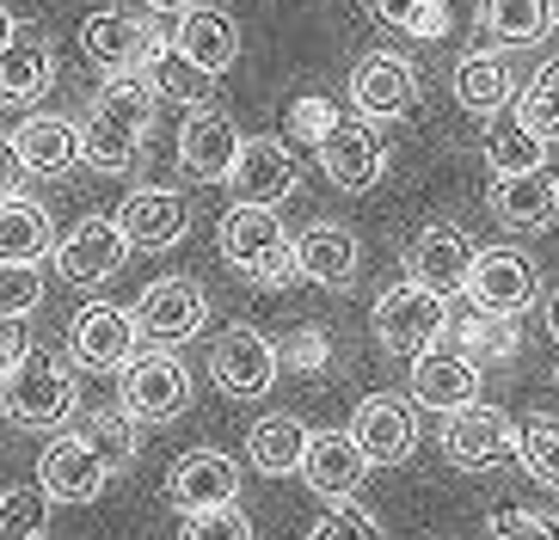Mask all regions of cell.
<instances>
[{"label":"cell","mask_w":559,"mask_h":540,"mask_svg":"<svg viewBox=\"0 0 559 540\" xmlns=\"http://www.w3.org/2000/svg\"><path fill=\"white\" fill-rule=\"evenodd\" d=\"M154 105L160 98H154L148 74H111L81 117V160L99 172H135L154 130Z\"/></svg>","instance_id":"obj_1"},{"label":"cell","mask_w":559,"mask_h":540,"mask_svg":"<svg viewBox=\"0 0 559 540\" xmlns=\"http://www.w3.org/2000/svg\"><path fill=\"white\" fill-rule=\"evenodd\" d=\"M215 245L234 271H247L252 289H289L296 283V245L283 233L277 209H259V203H234L215 228Z\"/></svg>","instance_id":"obj_2"},{"label":"cell","mask_w":559,"mask_h":540,"mask_svg":"<svg viewBox=\"0 0 559 540\" xmlns=\"http://www.w3.org/2000/svg\"><path fill=\"white\" fill-rule=\"evenodd\" d=\"M191 406V369H185L173 350H135L123 369H117V411H130L135 424H166Z\"/></svg>","instance_id":"obj_3"},{"label":"cell","mask_w":559,"mask_h":540,"mask_svg":"<svg viewBox=\"0 0 559 540\" xmlns=\"http://www.w3.org/2000/svg\"><path fill=\"white\" fill-rule=\"evenodd\" d=\"M0 411L19 430H56L74 411V375H68V362L32 344V357L19 362L13 375H7V387H0Z\"/></svg>","instance_id":"obj_4"},{"label":"cell","mask_w":559,"mask_h":540,"mask_svg":"<svg viewBox=\"0 0 559 540\" xmlns=\"http://www.w3.org/2000/svg\"><path fill=\"white\" fill-rule=\"evenodd\" d=\"M160 49H166L160 25L123 13V7H99V13L81 19V56L99 74H148L160 62Z\"/></svg>","instance_id":"obj_5"},{"label":"cell","mask_w":559,"mask_h":540,"mask_svg":"<svg viewBox=\"0 0 559 540\" xmlns=\"http://www.w3.org/2000/svg\"><path fill=\"white\" fill-rule=\"evenodd\" d=\"M467 301H474V313H492V320H516V313L535 308V295H542V271H535V259L528 252H516V245H492V252H474V264H467Z\"/></svg>","instance_id":"obj_6"},{"label":"cell","mask_w":559,"mask_h":540,"mask_svg":"<svg viewBox=\"0 0 559 540\" xmlns=\"http://www.w3.org/2000/svg\"><path fill=\"white\" fill-rule=\"evenodd\" d=\"M443 332H449V295L425 289V283H394L376 301V344L394 350V357H418Z\"/></svg>","instance_id":"obj_7"},{"label":"cell","mask_w":559,"mask_h":540,"mask_svg":"<svg viewBox=\"0 0 559 540\" xmlns=\"http://www.w3.org/2000/svg\"><path fill=\"white\" fill-rule=\"evenodd\" d=\"M135 332L148 344H160V350H179V344H191L203 326H210V295L198 289L191 277H160L148 283V289L135 295Z\"/></svg>","instance_id":"obj_8"},{"label":"cell","mask_w":559,"mask_h":540,"mask_svg":"<svg viewBox=\"0 0 559 540\" xmlns=\"http://www.w3.org/2000/svg\"><path fill=\"white\" fill-rule=\"evenodd\" d=\"M418 105V68L394 49H376L350 68V111L362 123H400Z\"/></svg>","instance_id":"obj_9"},{"label":"cell","mask_w":559,"mask_h":540,"mask_svg":"<svg viewBox=\"0 0 559 540\" xmlns=\"http://www.w3.org/2000/svg\"><path fill=\"white\" fill-rule=\"evenodd\" d=\"M142 350V332H135V313L117 308V301H93V308L74 313V326H68V362H81V369H123V362Z\"/></svg>","instance_id":"obj_10"},{"label":"cell","mask_w":559,"mask_h":540,"mask_svg":"<svg viewBox=\"0 0 559 540\" xmlns=\"http://www.w3.org/2000/svg\"><path fill=\"white\" fill-rule=\"evenodd\" d=\"M277 344L264 338L259 326H234L215 338L210 350V375L215 387L228 393V399H264V393L277 387Z\"/></svg>","instance_id":"obj_11"},{"label":"cell","mask_w":559,"mask_h":540,"mask_svg":"<svg viewBox=\"0 0 559 540\" xmlns=\"http://www.w3.org/2000/svg\"><path fill=\"white\" fill-rule=\"evenodd\" d=\"M105 479H111V467H105V455L81 436V430H62V436L37 455V491H44L50 504H93L105 491Z\"/></svg>","instance_id":"obj_12"},{"label":"cell","mask_w":559,"mask_h":540,"mask_svg":"<svg viewBox=\"0 0 559 540\" xmlns=\"http://www.w3.org/2000/svg\"><path fill=\"white\" fill-rule=\"evenodd\" d=\"M50 259H56V271H62V283L93 289V283H111L117 271H123L130 245H123V233H117L111 215H81V221L50 245Z\"/></svg>","instance_id":"obj_13"},{"label":"cell","mask_w":559,"mask_h":540,"mask_svg":"<svg viewBox=\"0 0 559 540\" xmlns=\"http://www.w3.org/2000/svg\"><path fill=\"white\" fill-rule=\"evenodd\" d=\"M313 147H320V172H326L338 191H369V184L388 172V147H381L376 123H362L357 111L332 117V130Z\"/></svg>","instance_id":"obj_14"},{"label":"cell","mask_w":559,"mask_h":540,"mask_svg":"<svg viewBox=\"0 0 559 540\" xmlns=\"http://www.w3.org/2000/svg\"><path fill=\"white\" fill-rule=\"evenodd\" d=\"M350 442L362 448L369 467H400L418 448V406L400 393H369L350 418Z\"/></svg>","instance_id":"obj_15"},{"label":"cell","mask_w":559,"mask_h":540,"mask_svg":"<svg viewBox=\"0 0 559 540\" xmlns=\"http://www.w3.org/2000/svg\"><path fill=\"white\" fill-rule=\"evenodd\" d=\"M117 233L130 252H166V245H179L185 228H191V203L179 191H166V184H142V191L123 196V209L111 215Z\"/></svg>","instance_id":"obj_16"},{"label":"cell","mask_w":559,"mask_h":540,"mask_svg":"<svg viewBox=\"0 0 559 540\" xmlns=\"http://www.w3.org/2000/svg\"><path fill=\"white\" fill-rule=\"evenodd\" d=\"M296 154L277 142V135H240V160H234L228 184L234 203H259V209H277L296 196Z\"/></svg>","instance_id":"obj_17"},{"label":"cell","mask_w":559,"mask_h":540,"mask_svg":"<svg viewBox=\"0 0 559 540\" xmlns=\"http://www.w3.org/2000/svg\"><path fill=\"white\" fill-rule=\"evenodd\" d=\"M166 497H173V509H185V516L240 504V460L222 455V448H191V455L173 460V473H166Z\"/></svg>","instance_id":"obj_18"},{"label":"cell","mask_w":559,"mask_h":540,"mask_svg":"<svg viewBox=\"0 0 559 540\" xmlns=\"http://www.w3.org/2000/svg\"><path fill=\"white\" fill-rule=\"evenodd\" d=\"M479 399V362L455 344H425L412 357V406H430V411H455V406H474Z\"/></svg>","instance_id":"obj_19"},{"label":"cell","mask_w":559,"mask_h":540,"mask_svg":"<svg viewBox=\"0 0 559 540\" xmlns=\"http://www.w3.org/2000/svg\"><path fill=\"white\" fill-rule=\"evenodd\" d=\"M166 44L179 49L191 68H203L210 81H215V74H228V68L240 62V25H234L228 7H210V0H191Z\"/></svg>","instance_id":"obj_20"},{"label":"cell","mask_w":559,"mask_h":540,"mask_svg":"<svg viewBox=\"0 0 559 540\" xmlns=\"http://www.w3.org/2000/svg\"><path fill=\"white\" fill-rule=\"evenodd\" d=\"M486 209H492L498 228L510 233H542L559 221V172L535 166V172H510V179H492L486 191Z\"/></svg>","instance_id":"obj_21"},{"label":"cell","mask_w":559,"mask_h":540,"mask_svg":"<svg viewBox=\"0 0 559 540\" xmlns=\"http://www.w3.org/2000/svg\"><path fill=\"white\" fill-rule=\"evenodd\" d=\"M443 455L455 460V467H467V473H479V467H492V460L510 455V436H516V424H510L498 406H455L443 411Z\"/></svg>","instance_id":"obj_22"},{"label":"cell","mask_w":559,"mask_h":540,"mask_svg":"<svg viewBox=\"0 0 559 540\" xmlns=\"http://www.w3.org/2000/svg\"><path fill=\"white\" fill-rule=\"evenodd\" d=\"M234 160H240V130H234L222 111H185V130H179V166L185 179L198 184H228Z\"/></svg>","instance_id":"obj_23"},{"label":"cell","mask_w":559,"mask_h":540,"mask_svg":"<svg viewBox=\"0 0 559 540\" xmlns=\"http://www.w3.org/2000/svg\"><path fill=\"white\" fill-rule=\"evenodd\" d=\"M13 147H19V166L32 179H68L81 166V123L62 111H32L13 130Z\"/></svg>","instance_id":"obj_24"},{"label":"cell","mask_w":559,"mask_h":540,"mask_svg":"<svg viewBox=\"0 0 559 540\" xmlns=\"http://www.w3.org/2000/svg\"><path fill=\"white\" fill-rule=\"evenodd\" d=\"M50 86H56V49H50V37L19 25V32L0 44V105L32 111Z\"/></svg>","instance_id":"obj_25"},{"label":"cell","mask_w":559,"mask_h":540,"mask_svg":"<svg viewBox=\"0 0 559 540\" xmlns=\"http://www.w3.org/2000/svg\"><path fill=\"white\" fill-rule=\"evenodd\" d=\"M289 245H296V277L320 283V289H350V283H357L362 245L345 221H313V228H301Z\"/></svg>","instance_id":"obj_26"},{"label":"cell","mask_w":559,"mask_h":540,"mask_svg":"<svg viewBox=\"0 0 559 540\" xmlns=\"http://www.w3.org/2000/svg\"><path fill=\"white\" fill-rule=\"evenodd\" d=\"M296 473L308 479V491H320L326 504H345V497H357L362 479H369V460H362V448L350 442V430H320V436H308V455H301Z\"/></svg>","instance_id":"obj_27"},{"label":"cell","mask_w":559,"mask_h":540,"mask_svg":"<svg viewBox=\"0 0 559 540\" xmlns=\"http://www.w3.org/2000/svg\"><path fill=\"white\" fill-rule=\"evenodd\" d=\"M467 264H474V240H467L455 221H430L406 252L412 283H425V289H437V295H455L461 283H467Z\"/></svg>","instance_id":"obj_28"},{"label":"cell","mask_w":559,"mask_h":540,"mask_svg":"<svg viewBox=\"0 0 559 540\" xmlns=\"http://www.w3.org/2000/svg\"><path fill=\"white\" fill-rule=\"evenodd\" d=\"M50 209L32 196H0V264H37L50 259Z\"/></svg>","instance_id":"obj_29"},{"label":"cell","mask_w":559,"mask_h":540,"mask_svg":"<svg viewBox=\"0 0 559 540\" xmlns=\"http://www.w3.org/2000/svg\"><path fill=\"white\" fill-rule=\"evenodd\" d=\"M301 455H308V424H301L296 411H271V418H259V424L247 430V460L259 467V473H296Z\"/></svg>","instance_id":"obj_30"},{"label":"cell","mask_w":559,"mask_h":540,"mask_svg":"<svg viewBox=\"0 0 559 540\" xmlns=\"http://www.w3.org/2000/svg\"><path fill=\"white\" fill-rule=\"evenodd\" d=\"M455 105L474 117H498L510 105V62L492 49H474L455 62Z\"/></svg>","instance_id":"obj_31"},{"label":"cell","mask_w":559,"mask_h":540,"mask_svg":"<svg viewBox=\"0 0 559 540\" xmlns=\"http://www.w3.org/2000/svg\"><path fill=\"white\" fill-rule=\"evenodd\" d=\"M479 32L504 49H523V44H542L554 32V0H479Z\"/></svg>","instance_id":"obj_32"},{"label":"cell","mask_w":559,"mask_h":540,"mask_svg":"<svg viewBox=\"0 0 559 540\" xmlns=\"http://www.w3.org/2000/svg\"><path fill=\"white\" fill-rule=\"evenodd\" d=\"M510 448H516L528 479H542V485L559 491V418L554 411H528L523 424H516V436H510Z\"/></svg>","instance_id":"obj_33"},{"label":"cell","mask_w":559,"mask_h":540,"mask_svg":"<svg viewBox=\"0 0 559 540\" xmlns=\"http://www.w3.org/2000/svg\"><path fill=\"white\" fill-rule=\"evenodd\" d=\"M148 86H154V98H173V105H185V111H203V105H210V93H215L210 74H203V68H191L173 44H166L160 62L148 68Z\"/></svg>","instance_id":"obj_34"},{"label":"cell","mask_w":559,"mask_h":540,"mask_svg":"<svg viewBox=\"0 0 559 540\" xmlns=\"http://www.w3.org/2000/svg\"><path fill=\"white\" fill-rule=\"evenodd\" d=\"M516 123H523V130H535L542 142H554V135H559V56L535 68V74H528V86L516 93Z\"/></svg>","instance_id":"obj_35"},{"label":"cell","mask_w":559,"mask_h":540,"mask_svg":"<svg viewBox=\"0 0 559 540\" xmlns=\"http://www.w3.org/2000/svg\"><path fill=\"white\" fill-rule=\"evenodd\" d=\"M486 166H492V179L535 172V166H547V142L535 130H523V123H498V130L486 135Z\"/></svg>","instance_id":"obj_36"},{"label":"cell","mask_w":559,"mask_h":540,"mask_svg":"<svg viewBox=\"0 0 559 540\" xmlns=\"http://www.w3.org/2000/svg\"><path fill=\"white\" fill-rule=\"evenodd\" d=\"M381 32H406V37H443L449 32V7L443 0H369Z\"/></svg>","instance_id":"obj_37"},{"label":"cell","mask_w":559,"mask_h":540,"mask_svg":"<svg viewBox=\"0 0 559 540\" xmlns=\"http://www.w3.org/2000/svg\"><path fill=\"white\" fill-rule=\"evenodd\" d=\"M81 436H86V442H93V448L105 455L111 479H117V473H123V467L135 460V418H130V411H99V418H86V424H81Z\"/></svg>","instance_id":"obj_38"},{"label":"cell","mask_w":559,"mask_h":540,"mask_svg":"<svg viewBox=\"0 0 559 540\" xmlns=\"http://www.w3.org/2000/svg\"><path fill=\"white\" fill-rule=\"evenodd\" d=\"M44 308V271L37 264H0V320H32Z\"/></svg>","instance_id":"obj_39"},{"label":"cell","mask_w":559,"mask_h":540,"mask_svg":"<svg viewBox=\"0 0 559 540\" xmlns=\"http://www.w3.org/2000/svg\"><path fill=\"white\" fill-rule=\"evenodd\" d=\"M449 326H455V320H449ZM455 350H467V357H510V350H516V332L504 326V320H492V313H479V320H461L455 326Z\"/></svg>","instance_id":"obj_40"},{"label":"cell","mask_w":559,"mask_h":540,"mask_svg":"<svg viewBox=\"0 0 559 540\" xmlns=\"http://www.w3.org/2000/svg\"><path fill=\"white\" fill-rule=\"evenodd\" d=\"M179 540H259V535H252V516L240 504H222V509H198L179 528Z\"/></svg>","instance_id":"obj_41"},{"label":"cell","mask_w":559,"mask_h":540,"mask_svg":"<svg viewBox=\"0 0 559 540\" xmlns=\"http://www.w3.org/2000/svg\"><path fill=\"white\" fill-rule=\"evenodd\" d=\"M308 540H388V535H381V523L369 516V509L345 497V504H332L326 516L313 523V535H308Z\"/></svg>","instance_id":"obj_42"},{"label":"cell","mask_w":559,"mask_h":540,"mask_svg":"<svg viewBox=\"0 0 559 540\" xmlns=\"http://www.w3.org/2000/svg\"><path fill=\"white\" fill-rule=\"evenodd\" d=\"M44 535V491H7L0 497V540H37Z\"/></svg>","instance_id":"obj_43"},{"label":"cell","mask_w":559,"mask_h":540,"mask_svg":"<svg viewBox=\"0 0 559 540\" xmlns=\"http://www.w3.org/2000/svg\"><path fill=\"white\" fill-rule=\"evenodd\" d=\"M492 540H559V523L547 509H498Z\"/></svg>","instance_id":"obj_44"},{"label":"cell","mask_w":559,"mask_h":540,"mask_svg":"<svg viewBox=\"0 0 559 540\" xmlns=\"http://www.w3.org/2000/svg\"><path fill=\"white\" fill-rule=\"evenodd\" d=\"M25 357H32V332H25V320H0V387H7V375H13Z\"/></svg>","instance_id":"obj_45"},{"label":"cell","mask_w":559,"mask_h":540,"mask_svg":"<svg viewBox=\"0 0 559 540\" xmlns=\"http://www.w3.org/2000/svg\"><path fill=\"white\" fill-rule=\"evenodd\" d=\"M289 123H296V135H313V142H320V135L332 130V105L326 98H301L296 111H289Z\"/></svg>","instance_id":"obj_46"},{"label":"cell","mask_w":559,"mask_h":540,"mask_svg":"<svg viewBox=\"0 0 559 540\" xmlns=\"http://www.w3.org/2000/svg\"><path fill=\"white\" fill-rule=\"evenodd\" d=\"M19 184H25L19 147H13V135H0V196H19Z\"/></svg>","instance_id":"obj_47"},{"label":"cell","mask_w":559,"mask_h":540,"mask_svg":"<svg viewBox=\"0 0 559 540\" xmlns=\"http://www.w3.org/2000/svg\"><path fill=\"white\" fill-rule=\"evenodd\" d=\"M296 362H301V369H320V362H326V344L313 338V332H308V338H296Z\"/></svg>","instance_id":"obj_48"},{"label":"cell","mask_w":559,"mask_h":540,"mask_svg":"<svg viewBox=\"0 0 559 540\" xmlns=\"http://www.w3.org/2000/svg\"><path fill=\"white\" fill-rule=\"evenodd\" d=\"M142 7H148V13L160 19V13H185V7H191V0H142Z\"/></svg>","instance_id":"obj_49"},{"label":"cell","mask_w":559,"mask_h":540,"mask_svg":"<svg viewBox=\"0 0 559 540\" xmlns=\"http://www.w3.org/2000/svg\"><path fill=\"white\" fill-rule=\"evenodd\" d=\"M19 25H13V13H7V7H0V44H7V37H13Z\"/></svg>","instance_id":"obj_50"},{"label":"cell","mask_w":559,"mask_h":540,"mask_svg":"<svg viewBox=\"0 0 559 540\" xmlns=\"http://www.w3.org/2000/svg\"><path fill=\"white\" fill-rule=\"evenodd\" d=\"M547 332L559 338V295H554V308H547Z\"/></svg>","instance_id":"obj_51"},{"label":"cell","mask_w":559,"mask_h":540,"mask_svg":"<svg viewBox=\"0 0 559 540\" xmlns=\"http://www.w3.org/2000/svg\"><path fill=\"white\" fill-rule=\"evenodd\" d=\"M554 25H559V13H554Z\"/></svg>","instance_id":"obj_52"}]
</instances>
